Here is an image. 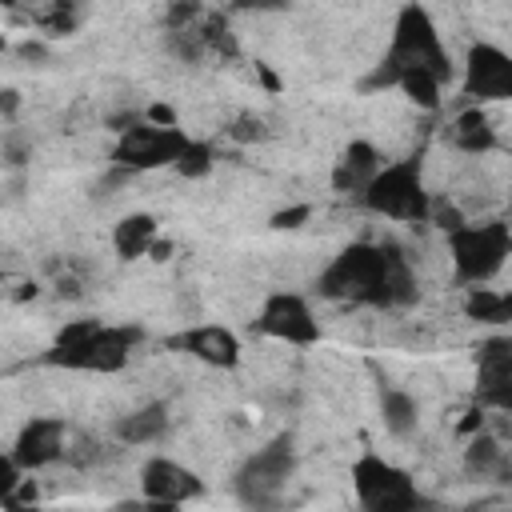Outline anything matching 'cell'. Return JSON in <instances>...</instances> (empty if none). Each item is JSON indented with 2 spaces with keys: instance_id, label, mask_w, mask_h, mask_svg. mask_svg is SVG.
I'll return each instance as SVG.
<instances>
[{
  "instance_id": "cell-13",
  "label": "cell",
  "mask_w": 512,
  "mask_h": 512,
  "mask_svg": "<svg viewBox=\"0 0 512 512\" xmlns=\"http://www.w3.org/2000/svg\"><path fill=\"white\" fill-rule=\"evenodd\" d=\"M140 488H144V496H148L152 504H160V508H176V504H188V500L204 496V480H200L192 468H184V464H176V460H168V456L144 460V468H140Z\"/></svg>"
},
{
  "instance_id": "cell-11",
  "label": "cell",
  "mask_w": 512,
  "mask_h": 512,
  "mask_svg": "<svg viewBox=\"0 0 512 512\" xmlns=\"http://www.w3.org/2000/svg\"><path fill=\"white\" fill-rule=\"evenodd\" d=\"M476 404L512 416V336H488L476 348Z\"/></svg>"
},
{
  "instance_id": "cell-3",
  "label": "cell",
  "mask_w": 512,
  "mask_h": 512,
  "mask_svg": "<svg viewBox=\"0 0 512 512\" xmlns=\"http://www.w3.org/2000/svg\"><path fill=\"white\" fill-rule=\"evenodd\" d=\"M140 328L128 324H100V320H72L60 328L52 348L40 356V364L52 368H72V372H120L140 344Z\"/></svg>"
},
{
  "instance_id": "cell-26",
  "label": "cell",
  "mask_w": 512,
  "mask_h": 512,
  "mask_svg": "<svg viewBox=\"0 0 512 512\" xmlns=\"http://www.w3.org/2000/svg\"><path fill=\"white\" fill-rule=\"evenodd\" d=\"M228 136L248 144V140H264V136H268V128H264V120H260V116H252V112H248V116H236V120H232Z\"/></svg>"
},
{
  "instance_id": "cell-20",
  "label": "cell",
  "mask_w": 512,
  "mask_h": 512,
  "mask_svg": "<svg viewBox=\"0 0 512 512\" xmlns=\"http://www.w3.org/2000/svg\"><path fill=\"white\" fill-rule=\"evenodd\" d=\"M380 416H384V428L396 440H408L416 432V424H420V404L404 388L388 384V388H380Z\"/></svg>"
},
{
  "instance_id": "cell-15",
  "label": "cell",
  "mask_w": 512,
  "mask_h": 512,
  "mask_svg": "<svg viewBox=\"0 0 512 512\" xmlns=\"http://www.w3.org/2000/svg\"><path fill=\"white\" fill-rule=\"evenodd\" d=\"M384 168V160H380V152H376V144H368V140H352L344 152H340V160H336V168H332V188L340 192V196H364V188L376 180V172Z\"/></svg>"
},
{
  "instance_id": "cell-35",
  "label": "cell",
  "mask_w": 512,
  "mask_h": 512,
  "mask_svg": "<svg viewBox=\"0 0 512 512\" xmlns=\"http://www.w3.org/2000/svg\"><path fill=\"white\" fill-rule=\"evenodd\" d=\"M508 224H512V220H508Z\"/></svg>"
},
{
  "instance_id": "cell-9",
  "label": "cell",
  "mask_w": 512,
  "mask_h": 512,
  "mask_svg": "<svg viewBox=\"0 0 512 512\" xmlns=\"http://www.w3.org/2000/svg\"><path fill=\"white\" fill-rule=\"evenodd\" d=\"M464 100L468 104H504L512 100V52L480 40L464 56Z\"/></svg>"
},
{
  "instance_id": "cell-4",
  "label": "cell",
  "mask_w": 512,
  "mask_h": 512,
  "mask_svg": "<svg viewBox=\"0 0 512 512\" xmlns=\"http://www.w3.org/2000/svg\"><path fill=\"white\" fill-rule=\"evenodd\" d=\"M452 272L460 284H488L512 256V224L508 220H484V224H460L448 232Z\"/></svg>"
},
{
  "instance_id": "cell-7",
  "label": "cell",
  "mask_w": 512,
  "mask_h": 512,
  "mask_svg": "<svg viewBox=\"0 0 512 512\" xmlns=\"http://www.w3.org/2000/svg\"><path fill=\"white\" fill-rule=\"evenodd\" d=\"M192 136H184L176 124L156 120H128L112 144V164L124 172H152V168H176Z\"/></svg>"
},
{
  "instance_id": "cell-1",
  "label": "cell",
  "mask_w": 512,
  "mask_h": 512,
  "mask_svg": "<svg viewBox=\"0 0 512 512\" xmlns=\"http://www.w3.org/2000/svg\"><path fill=\"white\" fill-rule=\"evenodd\" d=\"M316 292L336 304L408 308L420 300V280L396 244L356 240V244L340 248L332 256V264L316 276Z\"/></svg>"
},
{
  "instance_id": "cell-6",
  "label": "cell",
  "mask_w": 512,
  "mask_h": 512,
  "mask_svg": "<svg viewBox=\"0 0 512 512\" xmlns=\"http://www.w3.org/2000/svg\"><path fill=\"white\" fill-rule=\"evenodd\" d=\"M292 472H296V440L292 432H280L236 468L232 492L248 508H272L280 504V492L292 480Z\"/></svg>"
},
{
  "instance_id": "cell-31",
  "label": "cell",
  "mask_w": 512,
  "mask_h": 512,
  "mask_svg": "<svg viewBox=\"0 0 512 512\" xmlns=\"http://www.w3.org/2000/svg\"><path fill=\"white\" fill-rule=\"evenodd\" d=\"M148 120H156V124H176V116H172V108H164V104H152L148 112H144Z\"/></svg>"
},
{
  "instance_id": "cell-2",
  "label": "cell",
  "mask_w": 512,
  "mask_h": 512,
  "mask_svg": "<svg viewBox=\"0 0 512 512\" xmlns=\"http://www.w3.org/2000/svg\"><path fill=\"white\" fill-rule=\"evenodd\" d=\"M412 72H428V76H436L440 84L452 80V60H448V48L440 44L436 20H432L428 8L416 4V0L396 12L392 40H388L380 64L372 68V76L364 80V92L400 88V80L412 76Z\"/></svg>"
},
{
  "instance_id": "cell-24",
  "label": "cell",
  "mask_w": 512,
  "mask_h": 512,
  "mask_svg": "<svg viewBox=\"0 0 512 512\" xmlns=\"http://www.w3.org/2000/svg\"><path fill=\"white\" fill-rule=\"evenodd\" d=\"M176 172H180V176H188V180H196V176H208V172H212V144H204V140H192V144L184 148V156L176 160Z\"/></svg>"
},
{
  "instance_id": "cell-18",
  "label": "cell",
  "mask_w": 512,
  "mask_h": 512,
  "mask_svg": "<svg viewBox=\"0 0 512 512\" xmlns=\"http://www.w3.org/2000/svg\"><path fill=\"white\" fill-rule=\"evenodd\" d=\"M464 468L480 480H496V484H512V456L500 448L496 436L480 432L468 440V452H464Z\"/></svg>"
},
{
  "instance_id": "cell-14",
  "label": "cell",
  "mask_w": 512,
  "mask_h": 512,
  "mask_svg": "<svg viewBox=\"0 0 512 512\" xmlns=\"http://www.w3.org/2000/svg\"><path fill=\"white\" fill-rule=\"evenodd\" d=\"M168 344L180 348V352H188V356H196V360L208 364V368H236V364H240V340H236V332H228L224 324L188 328V332L172 336Z\"/></svg>"
},
{
  "instance_id": "cell-32",
  "label": "cell",
  "mask_w": 512,
  "mask_h": 512,
  "mask_svg": "<svg viewBox=\"0 0 512 512\" xmlns=\"http://www.w3.org/2000/svg\"><path fill=\"white\" fill-rule=\"evenodd\" d=\"M20 56H24V60H44L48 52H44V44H36V40H28V44H20Z\"/></svg>"
},
{
  "instance_id": "cell-19",
  "label": "cell",
  "mask_w": 512,
  "mask_h": 512,
  "mask_svg": "<svg viewBox=\"0 0 512 512\" xmlns=\"http://www.w3.org/2000/svg\"><path fill=\"white\" fill-rule=\"evenodd\" d=\"M156 244V220L148 212H132L112 228V248L120 260H140Z\"/></svg>"
},
{
  "instance_id": "cell-10",
  "label": "cell",
  "mask_w": 512,
  "mask_h": 512,
  "mask_svg": "<svg viewBox=\"0 0 512 512\" xmlns=\"http://www.w3.org/2000/svg\"><path fill=\"white\" fill-rule=\"evenodd\" d=\"M256 332L284 344H320V320L296 292H272L256 316Z\"/></svg>"
},
{
  "instance_id": "cell-16",
  "label": "cell",
  "mask_w": 512,
  "mask_h": 512,
  "mask_svg": "<svg viewBox=\"0 0 512 512\" xmlns=\"http://www.w3.org/2000/svg\"><path fill=\"white\" fill-rule=\"evenodd\" d=\"M448 140H452V148H460L468 156H480V152L496 148V128H492V120H488V112L480 104H468L448 124Z\"/></svg>"
},
{
  "instance_id": "cell-22",
  "label": "cell",
  "mask_w": 512,
  "mask_h": 512,
  "mask_svg": "<svg viewBox=\"0 0 512 512\" xmlns=\"http://www.w3.org/2000/svg\"><path fill=\"white\" fill-rule=\"evenodd\" d=\"M464 316L476 324H512V292H492L484 284H472L464 296Z\"/></svg>"
},
{
  "instance_id": "cell-12",
  "label": "cell",
  "mask_w": 512,
  "mask_h": 512,
  "mask_svg": "<svg viewBox=\"0 0 512 512\" xmlns=\"http://www.w3.org/2000/svg\"><path fill=\"white\" fill-rule=\"evenodd\" d=\"M64 448H68V428L60 416H32L16 440H12V460L24 468V472H36V468H48L56 460H64Z\"/></svg>"
},
{
  "instance_id": "cell-8",
  "label": "cell",
  "mask_w": 512,
  "mask_h": 512,
  "mask_svg": "<svg viewBox=\"0 0 512 512\" xmlns=\"http://www.w3.org/2000/svg\"><path fill=\"white\" fill-rule=\"evenodd\" d=\"M352 488H356L360 508H368V512H408V508L424 504L416 480L400 464H392L376 452H364L352 464Z\"/></svg>"
},
{
  "instance_id": "cell-17",
  "label": "cell",
  "mask_w": 512,
  "mask_h": 512,
  "mask_svg": "<svg viewBox=\"0 0 512 512\" xmlns=\"http://www.w3.org/2000/svg\"><path fill=\"white\" fill-rule=\"evenodd\" d=\"M168 428H172V420H168L164 404H144V408H136L112 424L120 444H160L168 436Z\"/></svg>"
},
{
  "instance_id": "cell-23",
  "label": "cell",
  "mask_w": 512,
  "mask_h": 512,
  "mask_svg": "<svg viewBox=\"0 0 512 512\" xmlns=\"http://www.w3.org/2000/svg\"><path fill=\"white\" fill-rule=\"evenodd\" d=\"M204 44H208V56H236V36L228 28V20L220 12H204Z\"/></svg>"
},
{
  "instance_id": "cell-21",
  "label": "cell",
  "mask_w": 512,
  "mask_h": 512,
  "mask_svg": "<svg viewBox=\"0 0 512 512\" xmlns=\"http://www.w3.org/2000/svg\"><path fill=\"white\" fill-rule=\"evenodd\" d=\"M88 16V0H44L32 8V24L44 28L48 36H68L84 24Z\"/></svg>"
},
{
  "instance_id": "cell-34",
  "label": "cell",
  "mask_w": 512,
  "mask_h": 512,
  "mask_svg": "<svg viewBox=\"0 0 512 512\" xmlns=\"http://www.w3.org/2000/svg\"><path fill=\"white\" fill-rule=\"evenodd\" d=\"M168 252H172L168 240H156V244H152V256H156V260H168Z\"/></svg>"
},
{
  "instance_id": "cell-27",
  "label": "cell",
  "mask_w": 512,
  "mask_h": 512,
  "mask_svg": "<svg viewBox=\"0 0 512 512\" xmlns=\"http://www.w3.org/2000/svg\"><path fill=\"white\" fill-rule=\"evenodd\" d=\"M96 456H100V452H96V444H92L88 436H76V440H72V448H64V460H68V464H80V468H84V464H92Z\"/></svg>"
},
{
  "instance_id": "cell-33",
  "label": "cell",
  "mask_w": 512,
  "mask_h": 512,
  "mask_svg": "<svg viewBox=\"0 0 512 512\" xmlns=\"http://www.w3.org/2000/svg\"><path fill=\"white\" fill-rule=\"evenodd\" d=\"M4 116H8V120L16 116V92H12V88L4 92Z\"/></svg>"
},
{
  "instance_id": "cell-5",
  "label": "cell",
  "mask_w": 512,
  "mask_h": 512,
  "mask_svg": "<svg viewBox=\"0 0 512 512\" xmlns=\"http://www.w3.org/2000/svg\"><path fill=\"white\" fill-rule=\"evenodd\" d=\"M360 204L384 220H404V224H424L432 216V196L420 176V160H396L376 172V180L364 188Z\"/></svg>"
},
{
  "instance_id": "cell-29",
  "label": "cell",
  "mask_w": 512,
  "mask_h": 512,
  "mask_svg": "<svg viewBox=\"0 0 512 512\" xmlns=\"http://www.w3.org/2000/svg\"><path fill=\"white\" fill-rule=\"evenodd\" d=\"M300 220H308V208L300 204V208H288V212H276L272 216V228H296Z\"/></svg>"
},
{
  "instance_id": "cell-25",
  "label": "cell",
  "mask_w": 512,
  "mask_h": 512,
  "mask_svg": "<svg viewBox=\"0 0 512 512\" xmlns=\"http://www.w3.org/2000/svg\"><path fill=\"white\" fill-rule=\"evenodd\" d=\"M204 12H208V8H204L200 0H172L168 12H164V28H184V24L200 20Z\"/></svg>"
},
{
  "instance_id": "cell-30",
  "label": "cell",
  "mask_w": 512,
  "mask_h": 512,
  "mask_svg": "<svg viewBox=\"0 0 512 512\" xmlns=\"http://www.w3.org/2000/svg\"><path fill=\"white\" fill-rule=\"evenodd\" d=\"M240 12H276V8H284L288 0H232Z\"/></svg>"
},
{
  "instance_id": "cell-28",
  "label": "cell",
  "mask_w": 512,
  "mask_h": 512,
  "mask_svg": "<svg viewBox=\"0 0 512 512\" xmlns=\"http://www.w3.org/2000/svg\"><path fill=\"white\" fill-rule=\"evenodd\" d=\"M428 220H436L444 232H452V228H460L464 224V216L452 208V204H444V200H432V216Z\"/></svg>"
}]
</instances>
